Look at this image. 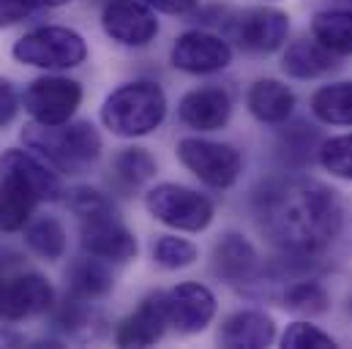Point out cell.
<instances>
[{"instance_id":"obj_1","label":"cell","mask_w":352,"mask_h":349,"mask_svg":"<svg viewBox=\"0 0 352 349\" xmlns=\"http://www.w3.org/2000/svg\"><path fill=\"white\" fill-rule=\"evenodd\" d=\"M260 229L284 254L311 257L342 229V205L333 188L311 177L270 180L254 196Z\"/></svg>"},{"instance_id":"obj_2","label":"cell","mask_w":352,"mask_h":349,"mask_svg":"<svg viewBox=\"0 0 352 349\" xmlns=\"http://www.w3.org/2000/svg\"><path fill=\"white\" fill-rule=\"evenodd\" d=\"M22 142L50 167L69 174H82L101 156V137L88 120H69L60 126H44L33 120L22 128Z\"/></svg>"},{"instance_id":"obj_3","label":"cell","mask_w":352,"mask_h":349,"mask_svg":"<svg viewBox=\"0 0 352 349\" xmlns=\"http://www.w3.org/2000/svg\"><path fill=\"white\" fill-rule=\"evenodd\" d=\"M167 117V95L162 85L140 80L112 90L101 106L104 126L123 139L145 137L156 131Z\"/></svg>"},{"instance_id":"obj_4","label":"cell","mask_w":352,"mask_h":349,"mask_svg":"<svg viewBox=\"0 0 352 349\" xmlns=\"http://www.w3.org/2000/svg\"><path fill=\"white\" fill-rule=\"evenodd\" d=\"M11 55L16 63L33 66V69H47V71H60V69H74L88 58V44L85 38L60 25H47L25 33L14 47Z\"/></svg>"},{"instance_id":"obj_5","label":"cell","mask_w":352,"mask_h":349,"mask_svg":"<svg viewBox=\"0 0 352 349\" xmlns=\"http://www.w3.org/2000/svg\"><path fill=\"white\" fill-rule=\"evenodd\" d=\"M148 213L180 232H202L213 221V202L180 183H159L145 194Z\"/></svg>"},{"instance_id":"obj_6","label":"cell","mask_w":352,"mask_h":349,"mask_svg":"<svg viewBox=\"0 0 352 349\" xmlns=\"http://www.w3.org/2000/svg\"><path fill=\"white\" fill-rule=\"evenodd\" d=\"M180 164L210 188H230L241 174V153L232 145L186 137L177 142Z\"/></svg>"},{"instance_id":"obj_7","label":"cell","mask_w":352,"mask_h":349,"mask_svg":"<svg viewBox=\"0 0 352 349\" xmlns=\"http://www.w3.org/2000/svg\"><path fill=\"white\" fill-rule=\"evenodd\" d=\"M82 104V87L69 77H38L25 87V112L44 126H60L74 117Z\"/></svg>"},{"instance_id":"obj_8","label":"cell","mask_w":352,"mask_h":349,"mask_svg":"<svg viewBox=\"0 0 352 349\" xmlns=\"http://www.w3.org/2000/svg\"><path fill=\"white\" fill-rule=\"evenodd\" d=\"M82 221V249L90 257H98L104 262H129L137 257L140 246L134 232L120 221V216L115 213V207H104L98 213H93Z\"/></svg>"},{"instance_id":"obj_9","label":"cell","mask_w":352,"mask_h":349,"mask_svg":"<svg viewBox=\"0 0 352 349\" xmlns=\"http://www.w3.org/2000/svg\"><path fill=\"white\" fill-rule=\"evenodd\" d=\"M55 306V289L41 273L0 275V322L38 317Z\"/></svg>"},{"instance_id":"obj_10","label":"cell","mask_w":352,"mask_h":349,"mask_svg":"<svg viewBox=\"0 0 352 349\" xmlns=\"http://www.w3.org/2000/svg\"><path fill=\"white\" fill-rule=\"evenodd\" d=\"M101 27L123 47H145L156 38L159 19L142 0H107L101 11Z\"/></svg>"},{"instance_id":"obj_11","label":"cell","mask_w":352,"mask_h":349,"mask_svg":"<svg viewBox=\"0 0 352 349\" xmlns=\"http://www.w3.org/2000/svg\"><path fill=\"white\" fill-rule=\"evenodd\" d=\"M170 60L177 71L186 74H216L232 63V47L216 33L188 30L177 36Z\"/></svg>"},{"instance_id":"obj_12","label":"cell","mask_w":352,"mask_h":349,"mask_svg":"<svg viewBox=\"0 0 352 349\" xmlns=\"http://www.w3.org/2000/svg\"><path fill=\"white\" fill-rule=\"evenodd\" d=\"M289 33V16L278 8H246L230 22V36L249 52H276Z\"/></svg>"},{"instance_id":"obj_13","label":"cell","mask_w":352,"mask_h":349,"mask_svg":"<svg viewBox=\"0 0 352 349\" xmlns=\"http://www.w3.org/2000/svg\"><path fill=\"white\" fill-rule=\"evenodd\" d=\"M167 300V319L177 333H202L213 317H216V297L205 284L197 281H183L164 292Z\"/></svg>"},{"instance_id":"obj_14","label":"cell","mask_w":352,"mask_h":349,"mask_svg":"<svg viewBox=\"0 0 352 349\" xmlns=\"http://www.w3.org/2000/svg\"><path fill=\"white\" fill-rule=\"evenodd\" d=\"M0 177L25 188L36 202H52L63 194L60 177L50 170V164L19 148H8L6 153H0Z\"/></svg>"},{"instance_id":"obj_15","label":"cell","mask_w":352,"mask_h":349,"mask_svg":"<svg viewBox=\"0 0 352 349\" xmlns=\"http://www.w3.org/2000/svg\"><path fill=\"white\" fill-rule=\"evenodd\" d=\"M167 325H170V319H167L164 292L148 295L140 303V308L120 322V328L115 333V344L118 347H151L164 336Z\"/></svg>"},{"instance_id":"obj_16","label":"cell","mask_w":352,"mask_h":349,"mask_svg":"<svg viewBox=\"0 0 352 349\" xmlns=\"http://www.w3.org/2000/svg\"><path fill=\"white\" fill-rule=\"evenodd\" d=\"M177 115L188 128L216 131L227 126L232 115V98L221 87H197L180 98Z\"/></svg>"},{"instance_id":"obj_17","label":"cell","mask_w":352,"mask_h":349,"mask_svg":"<svg viewBox=\"0 0 352 349\" xmlns=\"http://www.w3.org/2000/svg\"><path fill=\"white\" fill-rule=\"evenodd\" d=\"M276 339V322L265 311H235L219 330V344L227 349H263Z\"/></svg>"},{"instance_id":"obj_18","label":"cell","mask_w":352,"mask_h":349,"mask_svg":"<svg viewBox=\"0 0 352 349\" xmlns=\"http://www.w3.org/2000/svg\"><path fill=\"white\" fill-rule=\"evenodd\" d=\"M257 267V251L254 246L238 235V232H227L216 249H213V273L230 284L246 281Z\"/></svg>"},{"instance_id":"obj_19","label":"cell","mask_w":352,"mask_h":349,"mask_svg":"<svg viewBox=\"0 0 352 349\" xmlns=\"http://www.w3.org/2000/svg\"><path fill=\"white\" fill-rule=\"evenodd\" d=\"M281 69L295 77V80H317L328 71L336 69V58L328 47H322L317 38L309 41V38H300V41H292L284 52V60H281Z\"/></svg>"},{"instance_id":"obj_20","label":"cell","mask_w":352,"mask_h":349,"mask_svg":"<svg viewBox=\"0 0 352 349\" xmlns=\"http://www.w3.org/2000/svg\"><path fill=\"white\" fill-rule=\"evenodd\" d=\"M249 112L267 126L287 123V117L295 109V93L278 80H260L249 90Z\"/></svg>"},{"instance_id":"obj_21","label":"cell","mask_w":352,"mask_h":349,"mask_svg":"<svg viewBox=\"0 0 352 349\" xmlns=\"http://www.w3.org/2000/svg\"><path fill=\"white\" fill-rule=\"evenodd\" d=\"M311 33L333 55H352V8H336V11L314 14Z\"/></svg>"},{"instance_id":"obj_22","label":"cell","mask_w":352,"mask_h":349,"mask_svg":"<svg viewBox=\"0 0 352 349\" xmlns=\"http://www.w3.org/2000/svg\"><path fill=\"white\" fill-rule=\"evenodd\" d=\"M112 273L104 267V260L98 257H82L69 267V289L85 300L104 297L112 289Z\"/></svg>"},{"instance_id":"obj_23","label":"cell","mask_w":352,"mask_h":349,"mask_svg":"<svg viewBox=\"0 0 352 349\" xmlns=\"http://www.w3.org/2000/svg\"><path fill=\"white\" fill-rule=\"evenodd\" d=\"M311 112L331 126H352V82L320 87L311 98Z\"/></svg>"},{"instance_id":"obj_24","label":"cell","mask_w":352,"mask_h":349,"mask_svg":"<svg viewBox=\"0 0 352 349\" xmlns=\"http://www.w3.org/2000/svg\"><path fill=\"white\" fill-rule=\"evenodd\" d=\"M36 205L38 202L25 188H19L11 180L0 177V232H19V229H25V224L30 221Z\"/></svg>"},{"instance_id":"obj_25","label":"cell","mask_w":352,"mask_h":349,"mask_svg":"<svg viewBox=\"0 0 352 349\" xmlns=\"http://www.w3.org/2000/svg\"><path fill=\"white\" fill-rule=\"evenodd\" d=\"M320 145H322V139H320V134L311 126L295 123L292 128H287L281 134V139H278V156L289 167H306V164H311L314 153H320Z\"/></svg>"},{"instance_id":"obj_26","label":"cell","mask_w":352,"mask_h":349,"mask_svg":"<svg viewBox=\"0 0 352 349\" xmlns=\"http://www.w3.org/2000/svg\"><path fill=\"white\" fill-rule=\"evenodd\" d=\"M25 243L44 260H60L66 251V229L58 218H38L25 229Z\"/></svg>"},{"instance_id":"obj_27","label":"cell","mask_w":352,"mask_h":349,"mask_svg":"<svg viewBox=\"0 0 352 349\" xmlns=\"http://www.w3.org/2000/svg\"><path fill=\"white\" fill-rule=\"evenodd\" d=\"M153 174H156V161H153V156L145 148H126L123 153H118V159H115V177L123 185H129V188L145 185Z\"/></svg>"},{"instance_id":"obj_28","label":"cell","mask_w":352,"mask_h":349,"mask_svg":"<svg viewBox=\"0 0 352 349\" xmlns=\"http://www.w3.org/2000/svg\"><path fill=\"white\" fill-rule=\"evenodd\" d=\"M331 306L328 292L317 281H298L284 292V308L298 314H325Z\"/></svg>"},{"instance_id":"obj_29","label":"cell","mask_w":352,"mask_h":349,"mask_svg":"<svg viewBox=\"0 0 352 349\" xmlns=\"http://www.w3.org/2000/svg\"><path fill=\"white\" fill-rule=\"evenodd\" d=\"M93 319H96V311H93L90 300L74 295V292L55 308V328L69 333V336H80V333L90 330Z\"/></svg>"},{"instance_id":"obj_30","label":"cell","mask_w":352,"mask_h":349,"mask_svg":"<svg viewBox=\"0 0 352 349\" xmlns=\"http://www.w3.org/2000/svg\"><path fill=\"white\" fill-rule=\"evenodd\" d=\"M317 159L331 174H336L342 180H352V134L322 139Z\"/></svg>"},{"instance_id":"obj_31","label":"cell","mask_w":352,"mask_h":349,"mask_svg":"<svg viewBox=\"0 0 352 349\" xmlns=\"http://www.w3.org/2000/svg\"><path fill=\"white\" fill-rule=\"evenodd\" d=\"M197 246L186 238H177V235H162L156 243H153V260L159 262L162 267L167 270H180V267H188L197 262Z\"/></svg>"},{"instance_id":"obj_32","label":"cell","mask_w":352,"mask_h":349,"mask_svg":"<svg viewBox=\"0 0 352 349\" xmlns=\"http://www.w3.org/2000/svg\"><path fill=\"white\" fill-rule=\"evenodd\" d=\"M72 0H0V27H11L44 8L69 5Z\"/></svg>"},{"instance_id":"obj_33","label":"cell","mask_w":352,"mask_h":349,"mask_svg":"<svg viewBox=\"0 0 352 349\" xmlns=\"http://www.w3.org/2000/svg\"><path fill=\"white\" fill-rule=\"evenodd\" d=\"M281 347L287 349H303V347H314V349H333L336 341L322 333L320 328L309 325V322H295L287 328V333L281 336Z\"/></svg>"},{"instance_id":"obj_34","label":"cell","mask_w":352,"mask_h":349,"mask_svg":"<svg viewBox=\"0 0 352 349\" xmlns=\"http://www.w3.org/2000/svg\"><path fill=\"white\" fill-rule=\"evenodd\" d=\"M66 205L72 207V213H74V216H80V218H88V216H93V213H98V210L109 207L112 202H109L104 194H98L96 188H88V185H77V188H72V191L66 194Z\"/></svg>"},{"instance_id":"obj_35","label":"cell","mask_w":352,"mask_h":349,"mask_svg":"<svg viewBox=\"0 0 352 349\" xmlns=\"http://www.w3.org/2000/svg\"><path fill=\"white\" fill-rule=\"evenodd\" d=\"M19 112V95L16 87L11 85L6 77H0V128L8 126Z\"/></svg>"},{"instance_id":"obj_36","label":"cell","mask_w":352,"mask_h":349,"mask_svg":"<svg viewBox=\"0 0 352 349\" xmlns=\"http://www.w3.org/2000/svg\"><path fill=\"white\" fill-rule=\"evenodd\" d=\"M142 3H148L153 11L175 14V16L191 14V11H197V5H199V0H142Z\"/></svg>"},{"instance_id":"obj_37","label":"cell","mask_w":352,"mask_h":349,"mask_svg":"<svg viewBox=\"0 0 352 349\" xmlns=\"http://www.w3.org/2000/svg\"><path fill=\"white\" fill-rule=\"evenodd\" d=\"M19 344H25V339L19 333H11V330L0 328V347H19Z\"/></svg>"},{"instance_id":"obj_38","label":"cell","mask_w":352,"mask_h":349,"mask_svg":"<svg viewBox=\"0 0 352 349\" xmlns=\"http://www.w3.org/2000/svg\"><path fill=\"white\" fill-rule=\"evenodd\" d=\"M350 311H352V297H350Z\"/></svg>"}]
</instances>
